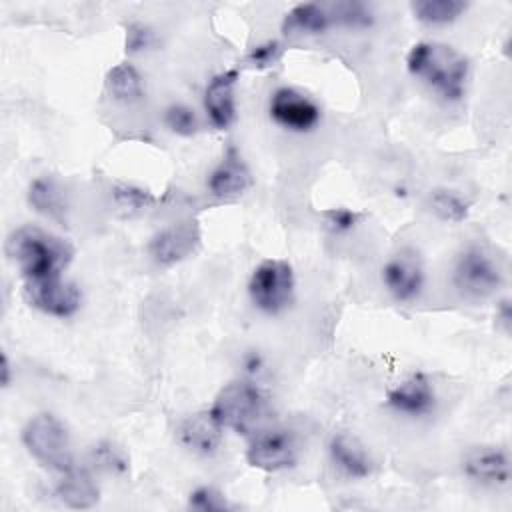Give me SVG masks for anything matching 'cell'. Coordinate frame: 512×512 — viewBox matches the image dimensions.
I'll use <instances>...</instances> for the list:
<instances>
[{"mask_svg": "<svg viewBox=\"0 0 512 512\" xmlns=\"http://www.w3.org/2000/svg\"><path fill=\"white\" fill-rule=\"evenodd\" d=\"M6 252L18 264L24 282L62 276L74 256L66 240L34 226L14 230L6 242Z\"/></svg>", "mask_w": 512, "mask_h": 512, "instance_id": "obj_1", "label": "cell"}, {"mask_svg": "<svg viewBox=\"0 0 512 512\" xmlns=\"http://www.w3.org/2000/svg\"><path fill=\"white\" fill-rule=\"evenodd\" d=\"M406 66L412 76L426 82L444 100L456 102L464 96L468 60L452 46L436 42H418L408 52Z\"/></svg>", "mask_w": 512, "mask_h": 512, "instance_id": "obj_2", "label": "cell"}, {"mask_svg": "<svg viewBox=\"0 0 512 512\" xmlns=\"http://www.w3.org/2000/svg\"><path fill=\"white\" fill-rule=\"evenodd\" d=\"M22 442L30 456L44 468L60 474L74 468L70 436L54 414L42 412L32 416L22 428Z\"/></svg>", "mask_w": 512, "mask_h": 512, "instance_id": "obj_3", "label": "cell"}, {"mask_svg": "<svg viewBox=\"0 0 512 512\" xmlns=\"http://www.w3.org/2000/svg\"><path fill=\"white\" fill-rule=\"evenodd\" d=\"M266 410V396L262 394V390L246 380H236L226 384L212 408L210 414L212 418L222 426V428H230L234 432H250L256 422L262 418Z\"/></svg>", "mask_w": 512, "mask_h": 512, "instance_id": "obj_4", "label": "cell"}, {"mask_svg": "<svg viewBox=\"0 0 512 512\" xmlns=\"http://www.w3.org/2000/svg\"><path fill=\"white\" fill-rule=\"evenodd\" d=\"M248 294L256 308L266 314H278L294 294L292 266L284 260H264L250 276Z\"/></svg>", "mask_w": 512, "mask_h": 512, "instance_id": "obj_5", "label": "cell"}, {"mask_svg": "<svg viewBox=\"0 0 512 512\" xmlns=\"http://www.w3.org/2000/svg\"><path fill=\"white\" fill-rule=\"evenodd\" d=\"M502 284V274L492 256L480 248H466L454 266V286L472 298H486Z\"/></svg>", "mask_w": 512, "mask_h": 512, "instance_id": "obj_6", "label": "cell"}, {"mask_svg": "<svg viewBox=\"0 0 512 512\" xmlns=\"http://www.w3.org/2000/svg\"><path fill=\"white\" fill-rule=\"evenodd\" d=\"M298 450V440L292 430L270 428L252 436L246 450V460L254 468L276 472L294 466L298 460Z\"/></svg>", "mask_w": 512, "mask_h": 512, "instance_id": "obj_7", "label": "cell"}, {"mask_svg": "<svg viewBox=\"0 0 512 512\" xmlns=\"http://www.w3.org/2000/svg\"><path fill=\"white\" fill-rule=\"evenodd\" d=\"M24 296L34 308L58 318L72 316L80 308L78 288L62 276L24 282Z\"/></svg>", "mask_w": 512, "mask_h": 512, "instance_id": "obj_8", "label": "cell"}, {"mask_svg": "<svg viewBox=\"0 0 512 512\" xmlns=\"http://www.w3.org/2000/svg\"><path fill=\"white\" fill-rule=\"evenodd\" d=\"M270 116L288 130L306 132L318 124L320 108L294 88H278L270 98Z\"/></svg>", "mask_w": 512, "mask_h": 512, "instance_id": "obj_9", "label": "cell"}, {"mask_svg": "<svg viewBox=\"0 0 512 512\" xmlns=\"http://www.w3.org/2000/svg\"><path fill=\"white\" fill-rule=\"evenodd\" d=\"M382 282L400 302L416 298L424 284V268L418 254L414 250H402L392 256L382 268Z\"/></svg>", "mask_w": 512, "mask_h": 512, "instance_id": "obj_10", "label": "cell"}, {"mask_svg": "<svg viewBox=\"0 0 512 512\" xmlns=\"http://www.w3.org/2000/svg\"><path fill=\"white\" fill-rule=\"evenodd\" d=\"M200 242V228L194 220L178 222L172 224L164 230H160L152 240H150V256L164 266L176 264L190 256Z\"/></svg>", "mask_w": 512, "mask_h": 512, "instance_id": "obj_11", "label": "cell"}, {"mask_svg": "<svg viewBox=\"0 0 512 512\" xmlns=\"http://www.w3.org/2000/svg\"><path fill=\"white\" fill-rule=\"evenodd\" d=\"M462 468L468 478L482 484H506L510 480V458L504 448L480 446L464 456Z\"/></svg>", "mask_w": 512, "mask_h": 512, "instance_id": "obj_12", "label": "cell"}, {"mask_svg": "<svg viewBox=\"0 0 512 512\" xmlns=\"http://www.w3.org/2000/svg\"><path fill=\"white\" fill-rule=\"evenodd\" d=\"M236 80H238V72L226 70L216 74L206 86L204 108L208 112L210 122L220 130L228 128L236 118V100H234Z\"/></svg>", "mask_w": 512, "mask_h": 512, "instance_id": "obj_13", "label": "cell"}, {"mask_svg": "<svg viewBox=\"0 0 512 512\" xmlns=\"http://www.w3.org/2000/svg\"><path fill=\"white\" fill-rule=\"evenodd\" d=\"M388 404L406 416H424L432 412L436 394L430 380L424 374H412L402 384L388 392Z\"/></svg>", "mask_w": 512, "mask_h": 512, "instance_id": "obj_14", "label": "cell"}, {"mask_svg": "<svg viewBox=\"0 0 512 512\" xmlns=\"http://www.w3.org/2000/svg\"><path fill=\"white\" fill-rule=\"evenodd\" d=\"M250 184H252L250 170L234 148H230L224 154V158L208 178V188L218 198H230V196L242 194Z\"/></svg>", "mask_w": 512, "mask_h": 512, "instance_id": "obj_15", "label": "cell"}, {"mask_svg": "<svg viewBox=\"0 0 512 512\" xmlns=\"http://www.w3.org/2000/svg\"><path fill=\"white\" fill-rule=\"evenodd\" d=\"M220 428L222 426L212 418L210 412L194 414L180 424L178 440L188 450L208 456V454H214L220 446V440H222Z\"/></svg>", "mask_w": 512, "mask_h": 512, "instance_id": "obj_16", "label": "cell"}, {"mask_svg": "<svg viewBox=\"0 0 512 512\" xmlns=\"http://www.w3.org/2000/svg\"><path fill=\"white\" fill-rule=\"evenodd\" d=\"M328 450H330L332 462L346 476L366 478L372 472V460L358 438H354L350 434H336L330 440Z\"/></svg>", "mask_w": 512, "mask_h": 512, "instance_id": "obj_17", "label": "cell"}, {"mask_svg": "<svg viewBox=\"0 0 512 512\" xmlns=\"http://www.w3.org/2000/svg\"><path fill=\"white\" fill-rule=\"evenodd\" d=\"M334 16L328 8V4H296L282 22V30L286 34H322L328 28H332Z\"/></svg>", "mask_w": 512, "mask_h": 512, "instance_id": "obj_18", "label": "cell"}, {"mask_svg": "<svg viewBox=\"0 0 512 512\" xmlns=\"http://www.w3.org/2000/svg\"><path fill=\"white\" fill-rule=\"evenodd\" d=\"M56 496L68 508L82 510V508H92L98 502L100 494H98V486L94 484V480L86 470L72 468L64 472L62 480L58 482Z\"/></svg>", "mask_w": 512, "mask_h": 512, "instance_id": "obj_19", "label": "cell"}, {"mask_svg": "<svg viewBox=\"0 0 512 512\" xmlns=\"http://www.w3.org/2000/svg\"><path fill=\"white\" fill-rule=\"evenodd\" d=\"M28 202L36 212H40L52 220H62L66 214L64 190L58 186L56 180H52L48 176H40L30 182Z\"/></svg>", "mask_w": 512, "mask_h": 512, "instance_id": "obj_20", "label": "cell"}, {"mask_svg": "<svg viewBox=\"0 0 512 512\" xmlns=\"http://www.w3.org/2000/svg\"><path fill=\"white\" fill-rule=\"evenodd\" d=\"M106 88L114 100L132 104L144 96V86L138 70L132 64H116L106 74Z\"/></svg>", "mask_w": 512, "mask_h": 512, "instance_id": "obj_21", "label": "cell"}, {"mask_svg": "<svg viewBox=\"0 0 512 512\" xmlns=\"http://www.w3.org/2000/svg\"><path fill=\"white\" fill-rule=\"evenodd\" d=\"M410 8L416 20L432 26H444L458 20L468 4L462 0H416Z\"/></svg>", "mask_w": 512, "mask_h": 512, "instance_id": "obj_22", "label": "cell"}, {"mask_svg": "<svg viewBox=\"0 0 512 512\" xmlns=\"http://www.w3.org/2000/svg\"><path fill=\"white\" fill-rule=\"evenodd\" d=\"M430 206L438 218L446 222H462L468 216V202L452 190H434L430 196Z\"/></svg>", "mask_w": 512, "mask_h": 512, "instance_id": "obj_23", "label": "cell"}, {"mask_svg": "<svg viewBox=\"0 0 512 512\" xmlns=\"http://www.w3.org/2000/svg\"><path fill=\"white\" fill-rule=\"evenodd\" d=\"M92 460L98 468L110 472V474H126L128 472V456L122 446L110 440H102L92 448Z\"/></svg>", "mask_w": 512, "mask_h": 512, "instance_id": "obj_24", "label": "cell"}, {"mask_svg": "<svg viewBox=\"0 0 512 512\" xmlns=\"http://www.w3.org/2000/svg\"><path fill=\"white\" fill-rule=\"evenodd\" d=\"M334 22L348 28H368L374 22L370 8L362 2H334L328 4Z\"/></svg>", "mask_w": 512, "mask_h": 512, "instance_id": "obj_25", "label": "cell"}, {"mask_svg": "<svg viewBox=\"0 0 512 512\" xmlns=\"http://www.w3.org/2000/svg\"><path fill=\"white\" fill-rule=\"evenodd\" d=\"M164 120L168 128L180 136H192L198 130V120L194 110H190L184 104H172L166 108Z\"/></svg>", "mask_w": 512, "mask_h": 512, "instance_id": "obj_26", "label": "cell"}, {"mask_svg": "<svg viewBox=\"0 0 512 512\" xmlns=\"http://www.w3.org/2000/svg\"><path fill=\"white\" fill-rule=\"evenodd\" d=\"M188 506L192 510H200V512H222V510L230 508L228 500L216 488H210V486H202V488L194 490L190 494Z\"/></svg>", "mask_w": 512, "mask_h": 512, "instance_id": "obj_27", "label": "cell"}, {"mask_svg": "<svg viewBox=\"0 0 512 512\" xmlns=\"http://www.w3.org/2000/svg\"><path fill=\"white\" fill-rule=\"evenodd\" d=\"M280 56H282V44L278 40H268L264 44L254 46L246 54V64L254 68H270L280 60Z\"/></svg>", "mask_w": 512, "mask_h": 512, "instance_id": "obj_28", "label": "cell"}, {"mask_svg": "<svg viewBox=\"0 0 512 512\" xmlns=\"http://www.w3.org/2000/svg\"><path fill=\"white\" fill-rule=\"evenodd\" d=\"M114 200L120 208L140 210V208H146L154 198L146 190H140L134 186H118V188H114Z\"/></svg>", "mask_w": 512, "mask_h": 512, "instance_id": "obj_29", "label": "cell"}, {"mask_svg": "<svg viewBox=\"0 0 512 512\" xmlns=\"http://www.w3.org/2000/svg\"><path fill=\"white\" fill-rule=\"evenodd\" d=\"M360 220V214L350 208H330L324 212V222L332 232H348Z\"/></svg>", "mask_w": 512, "mask_h": 512, "instance_id": "obj_30", "label": "cell"}, {"mask_svg": "<svg viewBox=\"0 0 512 512\" xmlns=\"http://www.w3.org/2000/svg\"><path fill=\"white\" fill-rule=\"evenodd\" d=\"M154 44V32L142 24H130L126 30V50L140 52Z\"/></svg>", "mask_w": 512, "mask_h": 512, "instance_id": "obj_31", "label": "cell"}, {"mask_svg": "<svg viewBox=\"0 0 512 512\" xmlns=\"http://www.w3.org/2000/svg\"><path fill=\"white\" fill-rule=\"evenodd\" d=\"M262 364L264 362H262V356L258 352H248L244 356V366H246L248 372H258L262 368Z\"/></svg>", "mask_w": 512, "mask_h": 512, "instance_id": "obj_32", "label": "cell"}, {"mask_svg": "<svg viewBox=\"0 0 512 512\" xmlns=\"http://www.w3.org/2000/svg\"><path fill=\"white\" fill-rule=\"evenodd\" d=\"M0 372H2V376H0L2 386H4V388H6V386H10L12 376H10V362H8V356H6V354H2V366H0Z\"/></svg>", "mask_w": 512, "mask_h": 512, "instance_id": "obj_33", "label": "cell"}]
</instances>
